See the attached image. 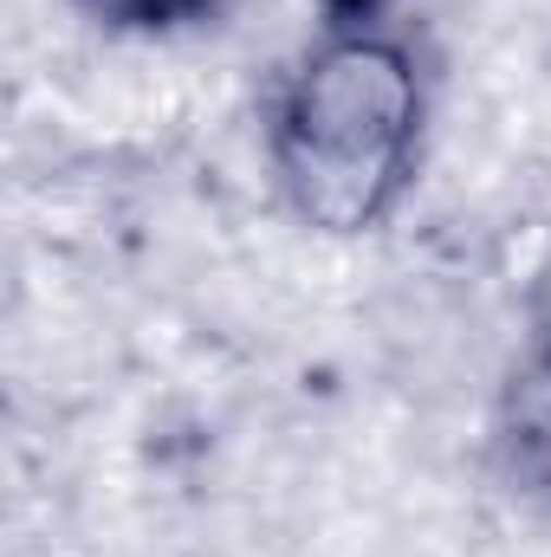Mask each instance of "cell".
<instances>
[{
	"label": "cell",
	"instance_id": "6da1fadb",
	"mask_svg": "<svg viewBox=\"0 0 551 557\" xmlns=\"http://www.w3.org/2000/svg\"><path fill=\"white\" fill-rule=\"evenodd\" d=\"M421 156V72L377 26H338L273 111V175L318 234H370L396 214Z\"/></svg>",
	"mask_w": 551,
	"mask_h": 557
},
{
	"label": "cell",
	"instance_id": "7a4b0ae2",
	"mask_svg": "<svg viewBox=\"0 0 551 557\" xmlns=\"http://www.w3.org/2000/svg\"><path fill=\"white\" fill-rule=\"evenodd\" d=\"M493 441H500L506 480L526 486V493H546L551 486V344L546 337H532L526 363H513Z\"/></svg>",
	"mask_w": 551,
	"mask_h": 557
},
{
	"label": "cell",
	"instance_id": "3957f363",
	"mask_svg": "<svg viewBox=\"0 0 551 557\" xmlns=\"http://www.w3.org/2000/svg\"><path fill=\"white\" fill-rule=\"evenodd\" d=\"M78 7L118 33H169V26H195L215 13V0H78Z\"/></svg>",
	"mask_w": 551,
	"mask_h": 557
},
{
	"label": "cell",
	"instance_id": "277c9868",
	"mask_svg": "<svg viewBox=\"0 0 551 557\" xmlns=\"http://www.w3.org/2000/svg\"><path fill=\"white\" fill-rule=\"evenodd\" d=\"M532 331L551 344V247H546V260H539V273H532Z\"/></svg>",
	"mask_w": 551,
	"mask_h": 557
},
{
	"label": "cell",
	"instance_id": "5b68a950",
	"mask_svg": "<svg viewBox=\"0 0 551 557\" xmlns=\"http://www.w3.org/2000/svg\"><path fill=\"white\" fill-rule=\"evenodd\" d=\"M325 13H331V26H370L390 0H318Z\"/></svg>",
	"mask_w": 551,
	"mask_h": 557
}]
</instances>
